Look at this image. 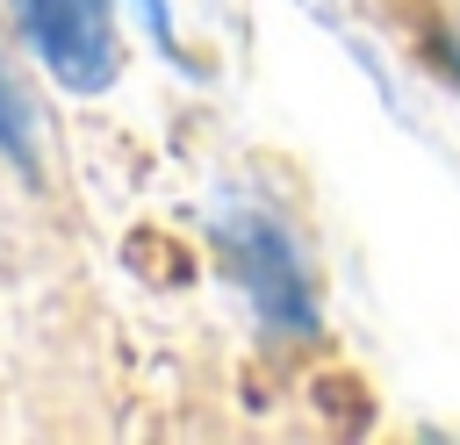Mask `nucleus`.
I'll return each mask as SVG.
<instances>
[{
	"label": "nucleus",
	"mask_w": 460,
	"mask_h": 445,
	"mask_svg": "<svg viewBox=\"0 0 460 445\" xmlns=\"http://www.w3.org/2000/svg\"><path fill=\"white\" fill-rule=\"evenodd\" d=\"M431 57H446V72L460 79V36H431Z\"/></svg>",
	"instance_id": "nucleus-5"
},
{
	"label": "nucleus",
	"mask_w": 460,
	"mask_h": 445,
	"mask_svg": "<svg viewBox=\"0 0 460 445\" xmlns=\"http://www.w3.org/2000/svg\"><path fill=\"white\" fill-rule=\"evenodd\" d=\"M0 151L14 158V172H29V179H36V129H29V100L14 93L7 65H0Z\"/></svg>",
	"instance_id": "nucleus-3"
},
{
	"label": "nucleus",
	"mask_w": 460,
	"mask_h": 445,
	"mask_svg": "<svg viewBox=\"0 0 460 445\" xmlns=\"http://www.w3.org/2000/svg\"><path fill=\"white\" fill-rule=\"evenodd\" d=\"M14 14H22L36 57L50 65L58 86H72V93L115 86L122 50H115V14H108V0H14Z\"/></svg>",
	"instance_id": "nucleus-2"
},
{
	"label": "nucleus",
	"mask_w": 460,
	"mask_h": 445,
	"mask_svg": "<svg viewBox=\"0 0 460 445\" xmlns=\"http://www.w3.org/2000/svg\"><path fill=\"white\" fill-rule=\"evenodd\" d=\"M144 14H151V36L172 50V22H165V0H144Z\"/></svg>",
	"instance_id": "nucleus-4"
},
{
	"label": "nucleus",
	"mask_w": 460,
	"mask_h": 445,
	"mask_svg": "<svg viewBox=\"0 0 460 445\" xmlns=\"http://www.w3.org/2000/svg\"><path fill=\"white\" fill-rule=\"evenodd\" d=\"M216 251L273 330H316V280L302 266V244L266 208H223L216 215Z\"/></svg>",
	"instance_id": "nucleus-1"
}]
</instances>
